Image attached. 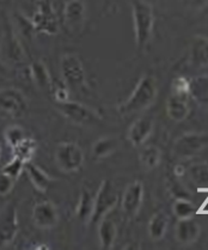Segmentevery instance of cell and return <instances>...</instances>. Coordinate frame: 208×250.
<instances>
[{
  "label": "cell",
  "mask_w": 208,
  "mask_h": 250,
  "mask_svg": "<svg viewBox=\"0 0 208 250\" xmlns=\"http://www.w3.org/2000/svg\"><path fill=\"white\" fill-rule=\"evenodd\" d=\"M144 200V186L139 181H134L127 186L122 196L121 206L124 213L128 218L137 217Z\"/></svg>",
  "instance_id": "12"
},
{
  "label": "cell",
  "mask_w": 208,
  "mask_h": 250,
  "mask_svg": "<svg viewBox=\"0 0 208 250\" xmlns=\"http://www.w3.org/2000/svg\"><path fill=\"white\" fill-rule=\"evenodd\" d=\"M167 116L176 122H182L188 118L190 108L188 104V98L181 96L171 95L166 102Z\"/></svg>",
  "instance_id": "18"
},
{
  "label": "cell",
  "mask_w": 208,
  "mask_h": 250,
  "mask_svg": "<svg viewBox=\"0 0 208 250\" xmlns=\"http://www.w3.org/2000/svg\"><path fill=\"white\" fill-rule=\"evenodd\" d=\"M0 73H5V67L1 63V61H0Z\"/></svg>",
  "instance_id": "38"
},
{
  "label": "cell",
  "mask_w": 208,
  "mask_h": 250,
  "mask_svg": "<svg viewBox=\"0 0 208 250\" xmlns=\"http://www.w3.org/2000/svg\"><path fill=\"white\" fill-rule=\"evenodd\" d=\"M176 239L183 246H190L195 243L201 235V228L193 218L178 220L176 225Z\"/></svg>",
  "instance_id": "14"
},
{
  "label": "cell",
  "mask_w": 208,
  "mask_h": 250,
  "mask_svg": "<svg viewBox=\"0 0 208 250\" xmlns=\"http://www.w3.org/2000/svg\"><path fill=\"white\" fill-rule=\"evenodd\" d=\"M172 211L178 219H186V218H193L196 208L189 199H176Z\"/></svg>",
  "instance_id": "27"
},
{
  "label": "cell",
  "mask_w": 208,
  "mask_h": 250,
  "mask_svg": "<svg viewBox=\"0 0 208 250\" xmlns=\"http://www.w3.org/2000/svg\"><path fill=\"white\" fill-rule=\"evenodd\" d=\"M171 95L189 97V79L185 77H177L171 83Z\"/></svg>",
  "instance_id": "31"
},
{
  "label": "cell",
  "mask_w": 208,
  "mask_h": 250,
  "mask_svg": "<svg viewBox=\"0 0 208 250\" xmlns=\"http://www.w3.org/2000/svg\"><path fill=\"white\" fill-rule=\"evenodd\" d=\"M93 209V196L87 189H83L81 196H79L78 206H77V217L82 222H90Z\"/></svg>",
  "instance_id": "26"
},
{
  "label": "cell",
  "mask_w": 208,
  "mask_h": 250,
  "mask_svg": "<svg viewBox=\"0 0 208 250\" xmlns=\"http://www.w3.org/2000/svg\"><path fill=\"white\" fill-rule=\"evenodd\" d=\"M189 175L191 180L199 185H207L208 183V164L200 163L194 164L189 169Z\"/></svg>",
  "instance_id": "30"
},
{
  "label": "cell",
  "mask_w": 208,
  "mask_h": 250,
  "mask_svg": "<svg viewBox=\"0 0 208 250\" xmlns=\"http://www.w3.org/2000/svg\"><path fill=\"white\" fill-rule=\"evenodd\" d=\"M183 4L194 11H201L208 5V0H183Z\"/></svg>",
  "instance_id": "34"
},
{
  "label": "cell",
  "mask_w": 208,
  "mask_h": 250,
  "mask_svg": "<svg viewBox=\"0 0 208 250\" xmlns=\"http://www.w3.org/2000/svg\"><path fill=\"white\" fill-rule=\"evenodd\" d=\"M167 186H169L170 193H171L176 199H189L190 198L188 190L186 189L185 186H183L177 179H170L169 182H167Z\"/></svg>",
  "instance_id": "32"
},
{
  "label": "cell",
  "mask_w": 208,
  "mask_h": 250,
  "mask_svg": "<svg viewBox=\"0 0 208 250\" xmlns=\"http://www.w3.org/2000/svg\"><path fill=\"white\" fill-rule=\"evenodd\" d=\"M117 140L111 137H103L96 140L92 145V156L96 159H103L113 155L117 148Z\"/></svg>",
  "instance_id": "23"
},
{
  "label": "cell",
  "mask_w": 208,
  "mask_h": 250,
  "mask_svg": "<svg viewBox=\"0 0 208 250\" xmlns=\"http://www.w3.org/2000/svg\"><path fill=\"white\" fill-rule=\"evenodd\" d=\"M61 74L66 86L74 91H81L86 86V74L84 66L77 55L67 54L60 62Z\"/></svg>",
  "instance_id": "5"
},
{
  "label": "cell",
  "mask_w": 208,
  "mask_h": 250,
  "mask_svg": "<svg viewBox=\"0 0 208 250\" xmlns=\"http://www.w3.org/2000/svg\"><path fill=\"white\" fill-rule=\"evenodd\" d=\"M117 237V228L115 223L110 219L103 218L98 223V239L103 249H111Z\"/></svg>",
  "instance_id": "20"
},
{
  "label": "cell",
  "mask_w": 208,
  "mask_h": 250,
  "mask_svg": "<svg viewBox=\"0 0 208 250\" xmlns=\"http://www.w3.org/2000/svg\"><path fill=\"white\" fill-rule=\"evenodd\" d=\"M55 163L61 171L72 174L81 170L84 164V152L76 143H60L54 152Z\"/></svg>",
  "instance_id": "4"
},
{
  "label": "cell",
  "mask_w": 208,
  "mask_h": 250,
  "mask_svg": "<svg viewBox=\"0 0 208 250\" xmlns=\"http://www.w3.org/2000/svg\"><path fill=\"white\" fill-rule=\"evenodd\" d=\"M17 207L13 203H7L0 209V248L10 246L18 235Z\"/></svg>",
  "instance_id": "7"
},
{
  "label": "cell",
  "mask_w": 208,
  "mask_h": 250,
  "mask_svg": "<svg viewBox=\"0 0 208 250\" xmlns=\"http://www.w3.org/2000/svg\"><path fill=\"white\" fill-rule=\"evenodd\" d=\"M63 20L72 31L81 29L85 20V4L82 0H68L63 7Z\"/></svg>",
  "instance_id": "15"
},
{
  "label": "cell",
  "mask_w": 208,
  "mask_h": 250,
  "mask_svg": "<svg viewBox=\"0 0 208 250\" xmlns=\"http://www.w3.org/2000/svg\"><path fill=\"white\" fill-rule=\"evenodd\" d=\"M186 172V167L182 166V164H177L175 167H173V175L175 177H182Z\"/></svg>",
  "instance_id": "36"
},
{
  "label": "cell",
  "mask_w": 208,
  "mask_h": 250,
  "mask_svg": "<svg viewBox=\"0 0 208 250\" xmlns=\"http://www.w3.org/2000/svg\"><path fill=\"white\" fill-rule=\"evenodd\" d=\"M25 170L26 175H28L29 180H30L31 185L34 186V188L36 190H39L40 193H46L49 188L50 183L53 182V179L44 171L42 167L33 163V162H29L25 164Z\"/></svg>",
  "instance_id": "17"
},
{
  "label": "cell",
  "mask_w": 208,
  "mask_h": 250,
  "mask_svg": "<svg viewBox=\"0 0 208 250\" xmlns=\"http://www.w3.org/2000/svg\"><path fill=\"white\" fill-rule=\"evenodd\" d=\"M208 145V135L204 133H186L173 145V155L178 158H189L197 155Z\"/></svg>",
  "instance_id": "8"
},
{
  "label": "cell",
  "mask_w": 208,
  "mask_h": 250,
  "mask_svg": "<svg viewBox=\"0 0 208 250\" xmlns=\"http://www.w3.org/2000/svg\"><path fill=\"white\" fill-rule=\"evenodd\" d=\"M28 110V100L21 90L5 87L0 90V114L10 118H21Z\"/></svg>",
  "instance_id": "6"
},
{
  "label": "cell",
  "mask_w": 208,
  "mask_h": 250,
  "mask_svg": "<svg viewBox=\"0 0 208 250\" xmlns=\"http://www.w3.org/2000/svg\"><path fill=\"white\" fill-rule=\"evenodd\" d=\"M33 28L48 35H57L59 25L50 1L42 0L37 4L36 11L33 16Z\"/></svg>",
  "instance_id": "10"
},
{
  "label": "cell",
  "mask_w": 208,
  "mask_h": 250,
  "mask_svg": "<svg viewBox=\"0 0 208 250\" xmlns=\"http://www.w3.org/2000/svg\"><path fill=\"white\" fill-rule=\"evenodd\" d=\"M189 96L201 107H208V76H197L189 81Z\"/></svg>",
  "instance_id": "19"
},
{
  "label": "cell",
  "mask_w": 208,
  "mask_h": 250,
  "mask_svg": "<svg viewBox=\"0 0 208 250\" xmlns=\"http://www.w3.org/2000/svg\"><path fill=\"white\" fill-rule=\"evenodd\" d=\"M154 128V121L151 116H141L135 120L128 129V140L133 146L144 145L151 137Z\"/></svg>",
  "instance_id": "13"
},
{
  "label": "cell",
  "mask_w": 208,
  "mask_h": 250,
  "mask_svg": "<svg viewBox=\"0 0 208 250\" xmlns=\"http://www.w3.org/2000/svg\"><path fill=\"white\" fill-rule=\"evenodd\" d=\"M35 249H49V247L46 246V244H40V246H35Z\"/></svg>",
  "instance_id": "37"
},
{
  "label": "cell",
  "mask_w": 208,
  "mask_h": 250,
  "mask_svg": "<svg viewBox=\"0 0 208 250\" xmlns=\"http://www.w3.org/2000/svg\"><path fill=\"white\" fill-rule=\"evenodd\" d=\"M119 203V195L115 191L113 183L109 180H104L98 188L96 196L93 198V209L90 223L98 224L103 218L110 213Z\"/></svg>",
  "instance_id": "3"
},
{
  "label": "cell",
  "mask_w": 208,
  "mask_h": 250,
  "mask_svg": "<svg viewBox=\"0 0 208 250\" xmlns=\"http://www.w3.org/2000/svg\"><path fill=\"white\" fill-rule=\"evenodd\" d=\"M31 219L35 227L48 230L57 227L59 223V212L57 206L50 201H41L34 206Z\"/></svg>",
  "instance_id": "11"
},
{
  "label": "cell",
  "mask_w": 208,
  "mask_h": 250,
  "mask_svg": "<svg viewBox=\"0 0 208 250\" xmlns=\"http://www.w3.org/2000/svg\"><path fill=\"white\" fill-rule=\"evenodd\" d=\"M24 167H25V163L22 159L17 158V157H13L10 162H7L4 167H2L1 171L5 172L6 175H9L10 177H12L13 180H17L21 176V174L24 171Z\"/></svg>",
  "instance_id": "29"
},
{
  "label": "cell",
  "mask_w": 208,
  "mask_h": 250,
  "mask_svg": "<svg viewBox=\"0 0 208 250\" xmlns=\"http://www.w3.org/2000/svg\"><path fill=\"white\" fill-rule=\"evenodd\" d=\"M30 74L35 84L42 90L52 89V78L47 66L42 61H34L30 66Z\"/></svg>",
  "instance_id": "22"
},
{
  "label": "cell",
  "mask_w": 208,
  "mask_h": 250,
  "mask_svg": "<svg viewBox=\"0 0 208 250\" xmlns=\"http://www.w3.org/2000/svg\"><path fill=\"white\" fill-rule=\"evenodd\" d=\"M57 107L61 114L73 124L87 126V125H95L100 121V116L95 111L78 102L68 100L66 102L57 103Z\"/></svg>",
  "instance_id": "9"
},
{
  "label": "cell",
  "mask_w": 208,
  "mask_h": 250,
  "mask_svg": "<svg viewBox=\"0 0 208 250\" xmlns=\"http://www.w3.org/2000/svg\"><path fill=\"white\" fill-rule=\"evenodd\" d=\"M25 132L22 127L13 125V126H9L4 132V139L10 147L13 148L17 144H20L25 138Z\"/></svg>",
  "instance_id": "28"
},
{
  "label": "cell",
  "mask_w": 208,
  "mask_h": 250,
  "mask_svg": "<svg viewBox=\"0 0 208 250\" xmlns=\"http://www.w3.org/2000/svg\"><path fill=\"white\" fill-rule=\"evenodd\" d=\"M54 94H55V101H57V103L66 102V101H68L67 87H58V89H55Z\"/></svg>",
  "instance_id": "35"
},
{
  "label": "cell",
  "mask_w": 208,
  "mask_h": 250,
  "mask_svg": "<svg viewBox=\"0 0 208 250\" xmlns=\"http://www.w3.org/2000/svg\"><path fill=\"white\" fill-rule=\"evenodd\" d=\"M169 218L164 212H157L148 223V235L152 241H161L166 233Z\"/></svg>",
  "instance_id": "21"
},
{
  "label": "cell",
  "mask_w": 208,
  "mask_h": 250,
  "mask_svg": "<svg viewBox=\"0 0 208 250\" xmlns=\"http://www.w3.org/2000/svg\"><path fill=\"white\" fill-rule=\"evenodd\" d=\"M157 92L158 90H157L154 77H141L128 100L117 107V111L124 116L141 113L153 104L157 97Z\"/></svg>",
  "instance_id": "1"
},
{
  "label": "cell",
  "mask_w": 208,
  "mask_h": 250,
  "mask_svg": "<svg viewBox=\"0 0 208 250\" xmlns=\"http://www.w3.org/2000/svg\"><path fill=\"white\" fill-rule=\"evenodd\" d=\"M37 150V143L35 142L33 138L25 137L20 144L15 146L12 148L13 157H17V158L22 159L24 163H29V162L33 161L35 153Z\"/></svg>",
  "instance_id": "24"
},
{
  "label": "cell",
  "mask_w": 208,
  "mask_h": 250,
  "mask_svg": "<svg viewBox=\"0 0 208 250\" xmlns=\"http://www.w3.org/2000/svg\"><path fill=\"white\" fill-rule=\"evenodd\" d=\"M15 181L9 175L0 171V196H5L11 193L15 187Z\"/></svg>",
  "instance_id": "33"
},
{
  "label": "cell",
  "mask_w": 208,
  "mask_h": 250,
  "mask_svg": "<svg viewBox=\"0 0 208 250\" xmlns=\"http://www.w3.org/2000/svg\"><path fill=\"white\" fill-rule=\"evenodd\" d=\"M0 159H1V146H0Z\"/></svg>",
  "instance_id": "39"
},
{
  "label": "cell",
  "mask_w": 208,
  "mask_h": 250,
  "mask_svg": "<svg viewBox=\"0 0 208 250\" xmlns=\"http://www.w3.org/2000/svg\"><path fill=\"white\" fill-rule=\"evenodd\" d=\"M162 152L157 146L148 145L143 147V150L139 153V161L147 170H152L157 167L161 163Z\"/></svg>",
  "instance_id": "25"
},
{
  "label": "cell",
  "mask_w": 208,
  "mask_h": 250,
  "mask_svg": "<svg viewBox=\"0 0 208 250\" xmlns=\"http://www.w3.org/2000/svg\"><path fill=\"white\" fill-rule=\"evenodd\" d=\"M189 60L194 68L208 66V37L197 35L193 39L189 52Z\"/></svg>",
  "instance_id": "16"
},
{
  "label": "cell",
  "mask_w": 208,
  "mask_h": 250,
  "mask_svg": "<svg viewBox=\"0 0 208 250\" xmlns=\"http://www.w3.org/2000/svg\"><path fill=\"white\" fill-rule=\"evenodd\" d=\"M133 25H134L135 43L139 49H144L150 42L154 26L153 7L146 0L132 1Z\"/></svg>",
  "instance_id": "2"
}]
</instances>
